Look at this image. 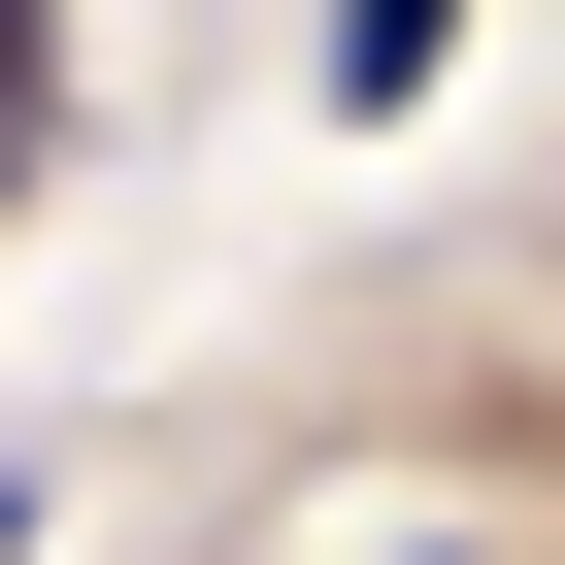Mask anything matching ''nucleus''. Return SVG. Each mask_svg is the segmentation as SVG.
Wrapping results in <instances>:
<instances>
[{"label": "nucleus", "mask_w": 565, "mask_h": 565, "mask_svg": "<svg viewBox=\"0 0 565 565\" xmlns=\"http://www.w3.org/2000/svg\"><path fill=\"white\" fill-rule=\"evenodd\" d=\"M433 67H466V0H333V134H399Z\"/></svg>", "instance_id": "obj_1"}, {"label": "nucleus", "mask_w": 565, "mask_h": 565, "mask_svg": "<svg viewBox=\"0 0 565 565\" xmlns=\"http://www.w3.org/2000/svg\"><path fill=\"white\" fill-rule=\"evenodd\" d=\"M34 167H67V34L0 0V200H34Z\"/></svg>", "instance_id": "obj_2"}, {"label": "nucleus", "mask_w": 565, "mask_h": 565, "mask_svg": "<svg viewBox=\"0 0 565 565\" xmlns=\"http://www.w3.org/2000/svg\"><path fill=\"white\" fill-rule=\"evenodd\" d=\"M0 532H34V466H0Z\"/></svg>", "instance_id": "obj_3"}]
</instances>
